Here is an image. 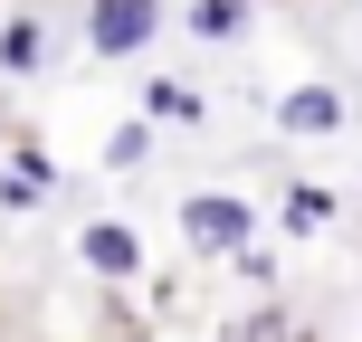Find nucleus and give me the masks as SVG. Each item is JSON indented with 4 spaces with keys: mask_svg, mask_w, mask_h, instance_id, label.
<instances>
[{
    "mask_svg": "<svg viewBox=\"0 0 362 342\" xmlns=\"http://www.w3.org/2000/svg\"><path fill=\"white\" fill-rule=\"evenodd\" d=\"M276 124H286V133H334L344 105H334L325 86H296V95H276Z\"/></svg>",
    "mask_w": 362,
    "mask_h": 342,
    "instance_id": "nucleus-4",
    "label": "nucleus"
},
{
    "mask_svg": "<svg viewBox=\"0 0 362 342\" xmlns=\"http://www.w3.org/2000/svg\"><path fill=\"white\" fill-rule=\"evenodd\" d=\"M325 219H334V200L315 190V181H305V190H286V228H325Z\"/></svg>",
    "mask_w": 362,
    "mask_h": 342,
    "instance_id": "nucleus-7",
    "label": "nucleus"
},
{
    "mask_svg": "<svg viewBox=\"0 0 362 342\" xmlns=\"http://www.w3.org/2000/svg\"><path fill=\"white\" fill-rule=\"evenodd\" d=\"M181 238H191L200 257H238V248H248V200H229V190H200L191 209H181Z\"/></svg>",
    "mask_w": 362,
    "mask_h": 342,
    "instance_id": "nucleus-1",
    "label": "nucleus"
},
{
    "mask_svg": "<svg viewBox=\"0 0 362 342\" xmlns=\"http://www.w3.org/2000/svg\"><path fill=\"white\" fill-rule=\"evenodd\" d=\"M38 57H48V29H38V19H10V29H0V67L38 76Z\"/></svg>",
    "mask_w": 362,
    "mask_h": 342,
    "instance_id": "nucleus-5",
    "label": "nucleus"
},
{
    "mask_svg": "<svg viewBox=\"0 0 362 342\" xmlns=\"http://www.w3.org/2000/svg\"><path fill=\"white\" fill-rule=\"evenodd\" d=\"M76 248H86V267H95V276H144V238H134L124 219H95Z\"/></svg>",
    "mask_w": 362,
    "mask_h": 342,
    "instance_id": "nucleus-3",
    "label": "nucleus"
},
{
    "mask_svg": "<svg viewBox=\"0 0 362 342\" xmlns=\"http://www.w3.org/2000/svg\"><path fill=\"white\" fill-rule=\"evenodd\" d=\"M144 152H153V124H124V133H115V143H105V162H115V171H134V162H144Z\"/></svg>",
    "mask_w": 362,
    "mask_h": 342,
    "instance_id": "nucleus-8",
    "label": "nucleus"
},
{
    "mask_svg": "<svg viewBox=\"0 0 362 342\" xmlns=\"http://www.w3.org/2000/svg\"><path fill=\"white\" fill-rule=\"evenodd\" d=\"M191 29H200V38H238V29H248V0H200Z\"/></svg>",
    "mask_w": 362,
    "mask_h": 342,
    "instance_id": "nucleus-6",
    "label": "nucleus"
},
{
    "mask_svg": "<svg viewBox=\"0 0 362 342\" xmlns=\"http://www.w3.org/2000/svg\"><path fill=\"white\" fill-rule=\"evenodd\" d=\"M153 29H163V0H95V57H134V48H144V38Z\"/></svg>",
    "mask_w": 362,
    "mask_h": 342,
    "instance_id": "nucleus-2",
    "label": "nucleus"
}]
</instances>
